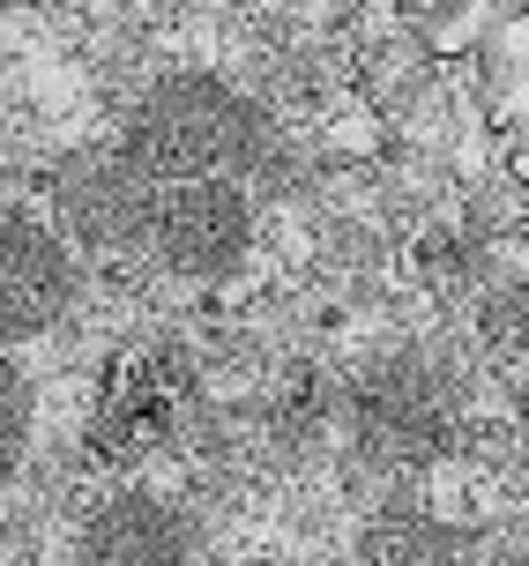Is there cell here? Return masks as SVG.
<instances>
[{
    "mask_svg": "<svg viewBox=\"0 0 529 566\" xmlns=\"http://www.w3.org/2000/svg\"><path fill=\"white\" fill-rule=\"evenodd\" d=\"M142 187L172 179H239V187H277L283 171V127L261 97L217 75V67H172L135 97V113L112 142Z\"/></svg>",
    "mask_w": 529,
    "mask_h": 566,
    "instance_id": "cell-1",
    "label": "cell"
},
{
    "mask_svg": "<svg viewBox=\"0 0 529 566\" xmlns=\"http://www.w3.org/2000/svg\"><path fill=\"white\" fill-rule=\"evenodd\" d=\"M253 217L261 195L239 179H172V187H142V254L165 276L217 283L231 276L253 247Z\"/></svg>",
    "mask_w": 529,
    "mask_h": 566,
    "instance_id": "cell-2",
    "label": "cell"
},
{
    "mask_svg": "<svg viewBox=\"0 0 529 566\" xmlns=\"http://www.w3.org/2000/svg\"><path fill=\"white\" fill-rule=\"evenodd\" d=\"M455 424V380L418 350H388L351 380V432L381 462H425Z\"/></svg>",
    "mask_w": 529,
    "mask_h": 566,
    "instance_id": "cell-3",
    "label": "cell"
},
{
    "mask_svg": "<svg viewBox=\"0 0 529 566\" xmlns=\"http://www.w3.org/2000/svg\"><path fill=\"white\" fill-rule=\"evenodd\" d=\"M201 522L149 484H120L75 522V566H201Z\"/></svg>",
    "mask_w": 529,
    "mask_h": 566,
    "instance_id": "cell-4",
    "label": "cell"
},
{
    "mask_svg": "<svg viewBox=\"0 0 529 566\" xmlns=\"http://www.w3.org/2000/svg\"><path fill=\"white\" fill-rule=\"evenodd\" d=\"M75 306V247L23 201H0V350L60 328Z\"/></svg>",
    "mask_w": 529,
    "mask_h": 566,
    "instance_id": "cell-5",
    "label": "cell"
},
{
    "mask_svg": "<svg viewBox=\"0 0 529 566\" xmlns=\"http://www.w3.org/2000/svg\"><path fill=\"white\" fill-rule=\"evenodd\" d=\"M53 231L75 254H142V179L112 142L60 165Z\"/></svg>",
    "mask_w": 529,
    "mask_h": 566,
    "instance_id": "cell-6",
    "label": "cell"
},
{
    "mask_svg": "<svg viewBox=\"0 0 529 566\" xmlns=\"http://www.w3.org/2000/svg\"><path fill=\"white\" fill-rule=\"evenodd\" d=\"M335 566H463V544L447 537L440 522H381L365 530L359 552Z\"/></svg>",
    "mask_w": 529,
    "mask_h": 566,
    "instance_id": "cell-7",
    "label": "cell"
},
{
    "mask_svg": "<svg viewBox=\"0 0 529 566\" xmlns=\"http://www.w3.org/2000/svg\"><path fill=\"white\" fill-rule=\"evenodd\" d=\"M30 432H38V388H30L23 358H15V350H0V484L23 470Z\"/></svg>",
    "mask_w": 529,
    "mask_h": 566,
    "instance_id": "cell-8",
    "label": "cell"
},
{
    "mask_svg": "<svg viewBox=\"0 0 529 566\" xmlns=\"http://www.w3.org/2000/svg\"><path fill=\"white\" fill-rule=\"evenodd\" d=\"M8 8H15V0H8Z\"/></svg>",
    "mask_w": 529,
    "mask_h": 566,
    "instance_id": "cell-9",
    "label": "cell"
},
{
    "mask_svg": "<svg viewBox=\"0 0 529 566\" xmlns=\"http://www.w3.org/2000/svg\"><path fill=\"white\" fill-rule=\"evenodd\" d=\"M0 8H8V0H0Z\"/></svg>",
    "mask_w": 529,
    "mask_h": 566,
    "instance_id": "cell-10",
    "label": "cell"
}]
</instances>
